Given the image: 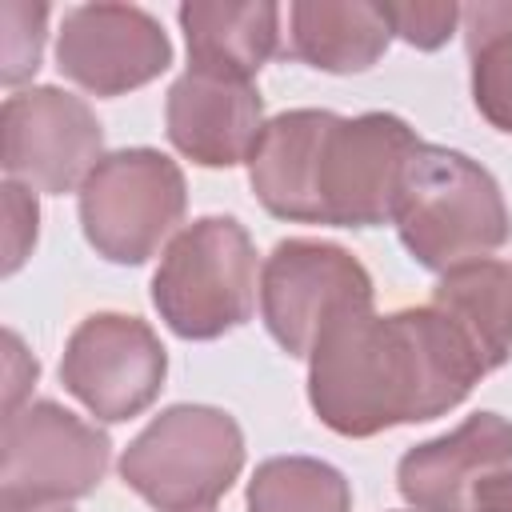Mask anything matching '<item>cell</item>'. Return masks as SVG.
Wrapping results in <instances>:
<instances>
[{
	"mask_svg": "<svg viewBox=\"0 0 512 512\" xmlns=\"http://www.w3.org/2000/svg\"><path fill=\"white\" fill-rule=\"evenodd\" d=\"M244 468L240 424L212 404H172L120 456V480L160 512H208Z\"/></svg>",
	"mask_w": 512,
	"mask_h": 512,
	"instance_id": "obj_4",
	"label": "cell"
},
{
	"mask_svg": "<svg viewBox=\"0 0 512 512\" xmlns=\"http://www.w3.org/2000/svg\"><path fill=\"white\" fill-rule=\"evenodd\" d=\"M328 108H292L264 124L252 156L248 184L268 216L312 224V152Z\"/></svg>",
	"mask_w": 512,
	"mask_h": 512,
	"instance_id": "obj_16",
	"label": "cell"
},
{
	"mask_svg": "<svg viewBox=\"0 0 512 512\" xmlns=\"http://www.w3.org/2000/svg\"><path fill=\"white\" fill-rule=\"evenodd\" d=\"M488 376L468 336L432 304L340 316L308 356V404L336 436L424 424Z\"/></svg>",
	"mask_w": 512,
	"mask_h": 512,
	"instance_id": "obj_1",
	"label": "cell"
},
{
	"mask_svg": "<svg viewBox=\"0 0 512 512\" xmlns=\"http://www.w3.org/2000/svg\"><path fill=\"white\" fill-rule=\"evenodd\" d=\"M188 68L252 80L280 52V8L268 0H188L180 4Z\"/></svg>",
	"mask_w": 512,
	"mask_h": 512,
	"instance_id": "obj_14",
	"label": "cell"
},
{
	"mask_svg": "<svg viewBox=\"0 0 512 512\" xmlns=\"http://www.w3.org/2000/svg\"><path fill=\"white\" fill-rule=\"evenodd\" d=\"M256 244L236 216L180 228L152 276V304L180 340H216L256 312Z\"/></svg>",
	"mask_w": 512,
	"mask_h": 512,
	"instance_id": "obj_3",
	"label": "cell"
},
{
	"mask_svg": "<svg viewBox=\"0 0 512 512\" xmlns=\"http://www.w3.org/2000/svg\"><path fill=\"white\" fill-rule=\"evenodd\" d=\"M392 40L380 4L360 0H296L288 8V56L308 68L352 76L368 72Z\"/></svg>",
	"mask_w": 512,
	"mask_h": 512,
	"instance_id": "obj_15",
	"label": "cell"
},
{
	"mask_svg": "<svg viewBox=\"0 0 512 512\" xmlns=\"http://www.w3.org/2000/svg\"><path fill=\"white\" fill-rule=\"evenodd\" d=\"M104 160V128L96 112L52 84L12 92L0 112L4 176L48 196H64Z\"/></svg>",
	"mask_w": 512,
	"mask_h": 512,
	"instance_id": "obj_10",
	"label": "cell"
},
{
	"mask_svg": "<svg viewBox=\"0 0 512 512\" xmlns=\"http://www.w3.org/2000/svg\"><path fill=\"white\" fill-rule=\"evenodd\" d=\"M432 308H440L476 348L480 364L496 372L512 356V264L508 260H468L448 268L432 288Z\"/></svg>",
	"mask_w": 512,
	"mask_h": 512,
	"instance_id": "obj_17",
	"label": "cell"
},
{
	"mask_svg": "<svg viewBox=\"0 0 512 512\" xmlns=\"http://www.w3.org/2000/svg\"><path fill=\"white\" fill-rule=\"evenodd\" d=\"M4 220H8V228H4V272L12 276L36 244L40 208H36L32 188H24L16 180H4Z\"/></svg>",
	"mask_w": 512,
	"mask_h": 512,
	"instance_id": "obj_22",
	"label": "cell"
},
{
	"mask_svg": "<svg viewBox=\"0 0 512 512\" xmlns=\"http://www.w3.org/2000/svg\"><path fill=\"white\" fill-rule=\"evenodd\" d=\"M420 148L408 120L392 112H328L312 152V224L380 228L392 220L396 192Z\"/></svg>",
	"mask_w": 512,
	"mask_h": 512,
	"instance_id": "obj_5",
	"label": "cell"
},
{
	"mask_svg": "<svg viewBox=\"0 0 512 512\" xmlns=\"http://www.w3.org/2000/svg\"><path fill=\"white\" fill-rule=\"evenodd\" d=\"M464 48L472 68V104L512 136V0H480L460 12Z\"/></svg>",
	"mask_w": 512,
	"mask_h": 512,
	"instance_id": "obj_18",
	"label": "cell"
},
{
	"mask_svg": "<svg viewBox=\"0 0 512 512\" xmlns=\"http://www.w3.org/2000/svg\"><path fill=\"white\" fill-rule=\"evenodd\" d=\"M0 512H72L64 500H48V504H12V500H0Z\"/></svg>",
	"mask_w": 512,
	"mask_h": 512,
	"instance_id": "obj_25",
	"label": "cell"
},
{
	"mask_svg": "<svg viewBox=\"0 0 512 512\" xmlns=\"http://www.w3.org/2000/svg\"><path fill=\"white\" fill-rule=\"evenodd\" d=\"M168 376V352L148 320L124 312L84 316L60 356V384L96 420L120 424L152 408Z\"/></svg>",
	"mask_w": 512,
	"mask_h": 512,
	"instance_id": "obj_9",
	"label": "cell"
},
{
	"mask_svg": "<svg viewBox=\"0 0 512 512\" xmlns=\"http://www.w3.org/2000/svg\"><path fill=\"white\" fill-rule=\"evenodd\" d=\"M512 464V420L472 412L444 436L408 448L396 464V488L412 512H472V488Z\"/></svg>",
	"mask_w": 512,
	"mask_h": 512,
	"instance_id": "obj_13",
	"label": "cell"
},
{
	"mask_svg": "<svg viewBox=\"0 0 512 512\" xmlns=\"http://www.w3.org/2000/svg\"><path fill=\"white\" fill-rule=\"evenodd\" d=\"M380 12L388 20L392 36H400L404 44H412L420 52H432V48L448 44L464 8L452 0H424V4H380Z\"/></svg>",
	"mask_w": 512,
	"mask_h": 512,
	"instance_id": "obj_21",
	"label": "cell"
},
{
	"mask_svg": "<svg viewBox=\"0 0 512 512\" xmlns=\"http://www.w3.org/2000/svg\"><path fill=\"white\" fill-rule=\"evenodd\" d=\"M112 460V440L56 400H28L4 416L0 500L48 504L96 492Z\"/></svg>",
	"mask_w": 512,
	"mask_h": 512,
	"instance_id": "obj_8",
	"label": "cell"
},
{
	"mask_svg": "<svg viewBox=\"0 0 512 512\" xmlns=\"http://www.w3.org/2000/svg\"><path fill=\"white\" fill-rule=\"evenodd\" d=\"M368 268L340 244L292 236L260 268V320L288 356H312L316 340L348 312L372 308Z\"/></svg>",
	"mask_w": 512,
	"mask_h": 512,
	"instance_id": "obj_7",
	"label": "cell"
},
{
	"mask_svg": "<svg viewBox=\"0 0 512 512\" xmlns=\"http://www.w3.org/2000/svg\"><path fill=\"white\" fill-rule=\"evenodd\" d=\"M468 508H472V512H512V464L488 472V476L472 488Z\"/></svg>",
	"mask_w": 512,
	"mask_h": 512,
	"instance_id": "obj_24",
	"label": "cell"
},
{
	"mask_svg": "<svg viewBox=\"0 0 512 512\" xmlns=\"http://www.w3.org/2000/svg\"><path fill=\"white\" fill-rule=\"evenodd\" d=\"M172 64L160 20L136 4H76L56 36V68L92 96H124Z\"/></svg>",
	"mask_w": 512,
	"mask_h": 512,
	"instance_id": "obj_11",
	"label": "cell"
},
{
	"mask_svg": "<svg viewBox=\"0 0 512 512\" xmlns=\"http://www.w3.org/2000/svg\"><path fill=\"white\" fill-rule=\"evenodd\" d=\"M0 28H4V68L0 80L8 88L24 84L36 76L40 56H44V28H48V8L44 4H24V0H4L0 4Z\"/></svg>",
	"mask_w": 512,
	"mask_h": 512,
	"instance_id": "obj_20",
	"label": "cell"
},
{
	"mask_svg": "<svg viewBox=\"0 0 512 512\" xmlns=\"http://www.w3.org/2000/svg\"><path fill=\"white\" fill-rule=\"evenodd\" d=\"M248 512H352V484L340 468L316 456H272L256 464Z\"/></svg>",
	"mask_w": 512,
	"mask_h": 512,
	"instance_id": "obj_19",
	"label": "cell"
},
{
	"mask_svg": "<svg viewBox=\"0 0 512 512\" xmlns=\"http://www.w3.org/2000/svg\"><path fill=\"white\" fill-rule=\"evenodd\" d=\"M264 100L252 80L188 68L164 100V128L180 156L200 168L248 164L264 132Z\"/></svg>",
	"mask_w": 512,
	"mask_h": 512,
	"instance_id": "obj_12",
	"label": "cell"
},
{
	"mask_svg": "<svg viewBox=\"0 0 512 512\" xmlns=\"http://www.w3.org/2000/svg\"><path fill=\"white\" fill-rule=\"evenodd\" d=\"M188 208L184 172L156 148L108 152L80 184L84 240L108 264H144Z\"/></svg>",
	"mask_w": 512,
	"mask_h": 512,
	"instance_id": "obj_6",
	"label": "cell"
},
{
	"mask_svg": "<svg viewBox=\"0 0 512 512\" xmlns=\"http://www.w3.org/2000/svg\"><path fill=\"white\" fill-rule=\"evenodd\" d=\"M4 344H8V388H4V416H8V412H16V408H20V396H24V388L36 380L40 364L24 352V344H20V336H16V332H8V336H4Z\"/></svg>",
	"mask_w": 512,
	"mask_h": 512,
	"instance_id": "obj_23",
	"label": "cell"
},
{
	"mask_svg": "<svg viewBox=\"0 0 512 512\" xmlns=\"http://www.w3.org/2000/svg\"><path fill=\"white\" fill-rule=\"evenodd\" d=\"M392 224L408 256L436 276L484 260L512 236V216L496 176L472 156L424 140L404 168Z\"/></svg>",
	"mask_w": 512,
	"mask_h": 512,
	"instance_id": "obj_2",
	"label": "cell"
}]
</instances>
